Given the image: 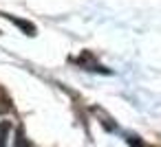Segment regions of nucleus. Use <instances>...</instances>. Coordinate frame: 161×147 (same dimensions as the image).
Returning a JSON list of instances; mask_svg holds the SVG:
<instances>
[{"instance_id":"nucleus-2","label":"nucleus","mask_w":161,"mask_h":147,"mask_svg":"<svg viewBox=\"0 0 161 147\" xmlns=\"http://www.w3.org/2000/svg\"><path fill=\"white\" fill-rule=\"evenodd\" d=\"M16 147H29V143H27V138H25L22 134H18V140H16Z\"/></svg>"},{"instance_id":"nucleus-1","label":"nucleus","mask_w":161,"mask_h":147,"mask_svg":"<svg viewBox=\"0 0 161 147\" xmlns=\"http://www.w3.org/2000/svg\"><path fill=\"white\" fill-rule=\"evenodd\" d=\"M7 134H9V123L3 121V123H0V147L7 145Z\"/></svg>"}]
</instances>
